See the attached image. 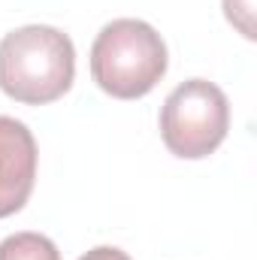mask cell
I'll return each mask as SVG.
<instances>
[{"label":"cell","instance_id":"obj_1","mask_svg":"<svg viewBox=\"0 0 257 260\" xmlns=\"http://www.w3.org/2000/svg\"><path fill=\"white\" fill-rule=\"evenodd\" d=\"M76 79V49L64 30L27 24L0 40V91L24 106L61 100Z\"/></svg>","mask_w":257,"mask_h":260},{"label":"cell","instance_id":"obj_2","mask_svg":"<svg viewBox=\"0 0 257 260\" xmlns=\"http://www.w3.org/2000/svg\"><path fill=\"white\" fill-rule=\"evenodd\" d=\"M167 43L139 18L109 21L91 46V79L115 100H139L167 76Z\"/></svg>","mask_w":257,"mask_h":260},{"label":"cell","instance_id":"obj_3","mask_svg":"<svg viewBox=\"0 0 257 260\" xmlns=\"http://www.w3.org/2000/svg\"><path fill=\"white\" fill-rule=\"evenodd\" d=\"M227 130H230V103L224 91L209 79L182 82L160 109L164 145L182 160L209 157L227 139Z\"/></svg>","mask_w":257,"mask_h":260},{"label":"cell","instance_id":"obj_4","mask_svg":"<svg viewBox=\"0 0 257 260\" xmlns=\"http://www.w3.org/2000/svg\"><path fill=\"white\" fill-rule=\"evenodd\" d=\"M37 182V139L24 121L0 115V218L24 209Z\"/></svg>","mask_w":257,"mask_h":260},{"label":"cell","instance_id":"obj_5","mask_svg":"<svg viewBox=\"0 0 257 260\" xmlns=\"http://www.w3.org/2000/svg\"><path fill=\"white\" fill-rule=\"evenodd\" d=\"M0 260H61V251L49 236L24 230L0 242Z\"/></svg>","mask_w":257,"mask_h":260},{"label":"cell","instance_id":"obj_6","mask_svg":"<svg viewBox=\"0 0 257 260\" xmlns=\"http://www.w3.org/2000/svg\"><path fill=\"white\" fill-rule=\"evenodd\" d=\"M224 15L245 40H254V0H224Z\"/></svg>","mask_w":257,"mask_h":260},{"label":"cell","instance_id":"obj_7","mask_svg":"<svg viewBox=\"0 0 257 260\" xmlns=\"http://www.w3.org/2000/svg\"><path fill=\"white\" fill-rule=\"evenodd\" d=\"M79 260H130V254L121 251V248H115V245H97L88 254H82Z\"/></svg>","mask_w":257,"mask_h":260}]
</instances>
